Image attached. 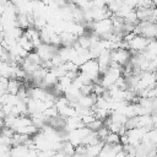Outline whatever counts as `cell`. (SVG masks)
Segmentation results:
<instances>
[{"label": "cell", "instance_id": "6da1fadb", "mask_svg": "<svg viewBox=\"0 0 157 157\" xmlns=\"http://www.w3.org/2000/svg\"><path fill=\"white\" fill-rule=\"evenodd\" d=\"M78 72L85 75L86 77H88V80L92 83H97L99 81V69H98V64L94 59H91L86 63H83L80 67H78Z\"/></svg>", "mask_w": 157, "mask_h": 157}, {"label": "cell", "instance_id": "7a4b0ae2", "mask_svg": "<svg viewBox=\"0 0 157 157\" xmlns=\"http://www.w3.org/2000/svg\"><path fill=\"white\" fill-rule=\"evenodd\" d=\"M150 39H146L141 36H135L131 40H129L126 43V47H128V50L130 53H135V54H139V53H144L147 44H148Z\"/></svg>", "mask_w": 157, "mask_h": 157}, {"label": "cell", "instance_id": "3957f363", "mask_svg": "<svg viewBox=\"0 0 157 157\" xmlns=\"http://www.w3.org/2000/svg\"><path fill=\"white\" fill-rule=\"evenodd\" d=\"M34 52L37 53V55L39 56V59H40L42 61H48V60H50V59L56 54L58 48H55V47H53V45H50V44H44V43H42L40 45H38V47L34 49Z\"/></svg>", "mask_w": 157, "mask_h": 157}, {"label": "cell", "instance_id": "277c9868", "mask_svg": "<svg viewBox=\"0 0 157 157\" xmlns=\"http://www.w3.org/2000/svg\"><path fill=\"white\" fill-rule=\"evenodd\" d=\"M130 59V53L126 49H117L110 52V61L118 64L120 67L126 65Z\"/></svg>", "mask_w": 157, "mask_h": 157}, {"label": "cell", "instance_id": "5b68a950", "mask_svg": "<svg viewBox=\"0 0 157 157\" xmlns=\"http://www.w3.org/2000/svg\"><path fill=\"white\" fill-rule=\"evenodd\" d=\"M23 34H25V36L27 37V39L33 44L34 49H36L38 45L42 44V42H40V37H39V31H37L36 28H33V27H28L26 31H23Z\"/></svg>", "mask_w": 157, "mask_h": 157}, {"label": "cell", "instance_id": "8992f818", "mask_svg": "<svg viewBox=\"0 0 157 157\" xmlns=\"http://www.w3.org/2000/svg\"><path fill=\"white\" fill-rule=\"evenodd\" d=\"M96 96L94 94H90V96H80L77 98V105L81 108H86V109H91L94 103H96Z\"/></svg>", "mask_w": 157, "mask_h": 157}, {"label": "cell", "instance_id": "52a82bcc", "mask_svg": "<svg viewBox=\"0 0 157 157\" xmlns=\"http://www.w3.org/2000/svg\"><path fill=\"white\" fill-rule=\"evenodd\" d=\"M104 146V142L103 141H99L98 144L96 145H91V146H86V151H85V155L83 157H98L102 147Z\"/></svg>", "mask_w": 157, "mask_h": 157}, {"label": "cell", "instance_id": "ba28073f", "mask_svg": "<svg viewBox=\"0 0 157 157\" xmlns=\"http://www.w3.org/2000/svg\"><path fill=\"white\" fill-rule=\"evenodd\" d=\"M17 44H18L25 52H27V53L34 52V47H33V44L27 39V37H26L25 34H22V36L17 39Z\"/></svg>", "mask_w": 157, "mask_h": 157}, {"label": "cell", "instance_id": "9c48e42d", "mask_svg": "<svg viewBox=\"0 0 157 157\" xmlns=\"http://www.w3.org/2000/svg\"><path fill=\"white\" fill-rule=\"evenodd\" d=\"M21 86H22V82L21 81L15 80V78H9V82H7V93L16 96Z\"/></svg>", "mask_w": 157, "mask_h": 157}, {"label": "cell", "instance_id": "30bf717a", "mask_svg": "<svg viewBox=\"0 0 157 157\" xmlns=\"http://www.w3.org/2000/svg\"><path fill=\"white\" fill-rule=\"evenodd\" d=\"M104 144H107V145H118V144H120V136L118 134L109 132L108 136L104 140Z\"/></svg>", "mask_w": 157, "mask_h": 157}, {"label": "cell", "instance_id": "8fae6325", "mask_svg": "<svg viewBox=\"0 0 157 157\" xmlns=\"http://www.w3.org/2000/svg\"><path fill=\"white\" fill-rule=\"evenodd\" d=\"M103 126V121H101V120H98V119H96V120H93L91 124H88L86 128H88L91 131H97L98 129H101Z\"/></svg>", "mask_w": 157, "mask_h": 157}]
</instances>
